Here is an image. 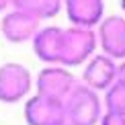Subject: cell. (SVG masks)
Returning <instances> with one entry per match:
<instances>
[{"mask_svg":"<svg viewBox=\"0 0 125 125\" xmlns=\"http://www.w3.org/2000/svg\"><path fill=\"white\" fill-rule=\"evenodd\" d=\"M0 31H2L4 39L10 43H25V41H31L33 35L39 31V21L12 8L2 17Z\"/></svg>","mask_w":125,"mask_h":125,"instance_id":"9","label":"cell"},{"mask_svg":"<svg viewBox=\"0 0 125 125\" xmlns=\"http://www.w3.org/2000/svg\"><path fill=\"white\" fill-rule=\"evenodd\" d=\"M78 80L64 66H49L37 74V94L64 103L66 96L74 90Z\"/></svg>","mask_w":125,"mask_h":125,"instance_id":"4","label":"cell"},{"mask_svg":"<svg viewBox=\"0 0 125 125\" xmlns=\"http://www.w3.org/2000/svg\"><path fill=\"white\" fill-rule=\"evenodd\" d=\"M31 72L23 64L8 62L0 66V101L2 103H19L31 90Z\"/></svg>","mask_w":125,"mask_h":125,"instance_id":"3","label":"cell"},{"mask_svg":"<svg viewBox=\"0 0 125 125\" xmlns=\"http://www.w3.org/2000/svg\"><path fill=\"white\" fill-rule=\"evenodd\" d=\"M25 119L29 125H58L64 121V103L35 94L25 105Z\"/></svg>","mask_w":125,"mask_h":125,"instance_id":"7","label":"cell"},{"mask_svg":"<svg viewBox=\"0 0 125 125\" xmlns=\"http://www.w3.org/2000/svg\"><path fill=\"white\" fill-rule=\"evenodd\" d=\"M101 125H125V115L105 113V115H101Z\"/></svg>","mask_w":125,"mask_h":125,"instance_id":"13","label":"cell"},{"mask_svg":"<svg viewBox=\"0 0 125 125\" xmlns=\"http://www.w3.org/2000/svg\"><path fill=\"white\" fill-rule=\"evenodd\" d=\"M96 45L111 60H125V17L113 14L98 23Z\"/></svg>","mask_w":125,"mask_h":125,"instance_id":"5","label":"cell"},{"mask_svg":"<svg viewBox=\"0 0 125 125\" xmlns=\"http://www.w3.org/2000/svg\"><path fill=\"white\" fill-rule=\"evenodd\" d=\"M117 80L125 82V60L121 62V64H117Z\"/></svg>","mask_w":125,"mask_h":125,"instance_id":"14","label":"cell"},{"mask_svg":"<svg viewBox=\"0 0 125 125\" xmlns=\"http://www.w3.org/2000/svg\"><path fill=\"white\" fill-rule=\"evenodd\" d=\"M64 121L68 125H96L101 121V98L84 84H76L64 101Z\"/></svg>","mask_w":125,"mask_h":125,"instance_id":"1","label":"cell"},{"mask_svg":"<svg viewBox=\"0 0 125 125\" xmlns=\"http://www.w3.org/2000/svg\"><path fill=\"white\" fill-rule=\"evenodd\" d=\"M117 80V62L109 55H92L82 72V84L90 90H107Z\"/></svg>","mask_w":125,"mask_h":125,"instance_id":"6","label":"cell"},{"mask_svg":"<svg viewBox=\"0 0 125 125\" xmlns=\"http://www.w3.org/2000/svg\"><path fill=\"white\" fill-rule=\"evenodd\" d=\"M62 6L66 8L72 27L92 29L105 19V0H64Z\"/></svg>","mask_w":125,"mask_h":125,"instance_id":"8","label":"cell"},{"mask_svg":"<svg viewBox=\"0 0 125 125\" xmlns=\"http://www.w3.org/2000/svg\"><path fill=\"white\" fill-rule=\"evenodd\" d=\"M105 107H107V113L125 115V82L115 80L111 86L107 88Z\"/></svg>","mask_w":125,"mask_h":125,"instance_id":"12","label":"cell"},{"mask_svg":"<svg viewBox=\"0 0 125 125\" xmlns=\"http://www.w3.org/2000/svg\"><path fill=\"white\" fill-rule=\"evenodd\" d=\"M58 125H68V123H66V121H62V123H58Z\"/></svg>","mask_w":125,"mask_h":125,"instance_id":"16","label":"cell"},{"mask_svg":"<svg viewBox=\"0 0 125 125\" xmlns=\"http://www.w3.org/2000/svg\"><path fill=\"white\" fill-rule=\"evenodd\" d=\"M96 49V33L84 27L62 29V49H60V66L74 68L82 66L88 58H92Z\"/></svg>","mask_w":125,"mask_h":125,"instance_id":"2","label":"cell"},{"mask_svg":"<svg viewBox=\"0 0 125 125\" xmlns=\"http://www.w3.org/2000/svg\"><path fill=\"white\" fill-rule=\"evenodd\" d=\"M8 6H12V0H0V12H2V10H6Z\"/></svg>","mask_w":125,"mask_h":125,"instance_id":"15","label":"cell"},{"mask_svg":"<svg viewBox=\"0 0 125 125\" xmlns=\"http://www.w3.org/2000/svg\"><path fill=\"white\" fill-rule=\"evenodd\" d=\"M33 51L45 64L60 66L62 49V27H43L33 35Z\"/></svg>","mask_w":125,"mask_h":125,"instance_id":"10","label":"cell"},{"mask_svg":"<svg viewBox=\"0 0 125 125\" xmlns=\"http://www.w3.org/2000/svg\"><path fill=\"white\" fill-rule=\"evenodd\" d=\"M62 4H64V0H12L14 10H21L37 21L55 17L62 10Z\"/></svg>","mask_w":125,"mask_h":125,"instance_id":"11","label":"cell"}]
</instances>
